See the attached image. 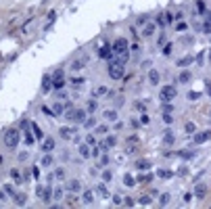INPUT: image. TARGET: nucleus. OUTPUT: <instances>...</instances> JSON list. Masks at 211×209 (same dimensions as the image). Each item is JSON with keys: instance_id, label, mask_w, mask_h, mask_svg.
Masks as SVG:
<instances>
[{"instance_id": "obj_12", "label": "nucleus", "mask_w": 211, "mask_h": 209, "mask_svg": "<svg viewBox=\"0 0 211 209\" xmlns=\"http://www.w3.org/2000/svg\"><path fill=\"white\" fill-rule=\"evenodd\" d=\"M52 115H54V117H61V115H65V105H63V103H57V105L52 107Z\"/></svg>"}, {"instance_id": "obj_20", "label": "nucleus", "mask_w": 211, "mask_h": 209, "mask_svg": "<svg viewBox=\"0 0 211 209\" xmlns=\"http://www.w3.org/2000/svg\"><path fill=\"white\" fill-rule=\"evenodd\" d=\"M82 201H84L86 205H92V203H94V192H92V190H86L84 197H82Z\"/></svg>"}, {"instance_id": "obj_43", "label": "nucleus", "mask_w": 211, "mask_h": 209, "mask_svg": "<svg viewBox=\"0 0 211 209\" xmlns=\"http://www.w3.org/2000/svg\"><path fill=\"white\" fill-rule=\"evenodd\" d=\"M100 167H107L109 165V157H107V153H102V157H100V163H98Z\"/></svg>"}, {"instance_id": "obj_36", "label": "nucleus", "mask_w": 211, "mask_h": 209, "mask_svg": "<svg viewBox=\"0 0 211 209\" xmlns=\"http://www.w3.org/2000/svg\"><path fill=\"white\" fill-rule=\"evenodd\" d=\"M98 195H100V199H107V197H109V190H107V186H105V184H100V186H98Z\"/></svg>"}, {"instance_id": "obj_49", "label": "nucleus", "mask_w": 211, "mask_h": 209, "mask_svg": "<svg viewBox=\"0 0 211 209\" xmlns=\"http://www.w3.org/2000/svg\"><path fill=\"white\" fill-rule=\"evenodd\" d=\"M148 203H151V197H148V195H144V197L140 199V205H148Z\"/></svg>"}, {"instance_id": "obj_2", "label": "nucleus", "mask_w": 211, "mask_h": 209, "mask_svg": "<svg viewBox=\"0 0 211 209\" xmlns=\"http://www.w3.org/2000/svg\"><path fill=\"white\" fill-rule=\"evenodd\" d=\"M111 50L121 59V61H127V57H130V48H127V42L126 38H117V40L113 42V46H111Z\"/></svg>"}, {"instance_id": "obj_1", "label": "nucleus", "mask_w": 211, "mask_h": 209, "mask_svg": "<svg viewBox=\"0 0 211 209\" xmlns=\"http://www.w3.org/2000/svg\"><path fill=\"white\" fill-rule=\"evenodd\" d=\"M109 75H111V80H121L126 75V61H121L119 57L111 59V63H109Z\"/></svg>"}, {"instance_id": "obj_55", "label": "nucleus", "mask_w": 211, "mask_h": 209, "mask_svg": "<svg viewBox=\"0 0 211 209\" xmlns=\"http://www.w3.org/2000/svg\"><path fill=\"white\" fill-rule=\"evenodd\" d=\"M165 142L173 144V134H171V132H169V134H165Z\"/></svg>"}, {"instance_id": "obj_47", "label": "nucleus", "mask_w": 211, "mask_h": 209, "mask_svg": "<svg viewBox=\"0 0 211 209\" xmlns=\"http://www.w3.org/2000/svg\"><path fill=\"white\" fill-rule=\"evenodd\" d=\"M42 113H44V115H48V117H50V115H52V109L44 105V107H42ZM52 117H54V115H52Z\"/></svg>"}, {"instance_id": "obj_35", "label": "nucleus", "mask_w": 211, "mask_h": 209, "mask_svg": "<svg viewBox=\"0 0 211 209\" xmlns=\"http://www.w3.org/2000/svg\"><path fill=\"white\" fill-rule=\"evenodd\" d=\"M138 180H140V182H151V180H155V176H153V174H140Z\"/></svg>"}, {"instance_id": "obj_3", "label": "nucleus", "mask_w": 211, "mask_h": 209, "mask_svg": "<svg viewBox=\"0 0 211 209\" xmlns=\"http://www.w3.org/2000/svg\"><path fill=\"white\" fill-rule=\"evenodd\" d=\"M19 140H21L19 130H8V132L4 134V146H6L8 151H15V149L19 146Z\"/></svg>"}, {"instance_id": "obj_6", "label": "nucleus", "mask_w": 211, "mask_h": 209, "mask_svg": "<svg viewBox=\"0 0 211 209\" xmlns=\"http://www.w3.org/2000/svg\"><path fill=\"white\" fill-rule=\"evenodd\" d=\"M50 80H52V88H57V90H61V88L65 86V71H63V69H59V71H54V75H52Z\"/></svg>"}, {"instance_id": "obj_33", "label": "nucleus", "mask_w": 211, "mask_h": 209, "mask_svg": "<svg viewBox=\"0 0 211 209\" xmlns=\"http://www.w3.org/2000/svg\"><path fill=\"white\" fill-rule=\"evenodd\" d=\"M134 182H136V180H134L132 174H126V176H124V184H126V186H134Z\"/></svg>"}, {"instance_id": "obj_31", "label": "nucleus", "mask_w": 211, "mask_h": 209, "mask_svg": "<svg viewBox=\"0 0 211 209\" xmlns=\"http://www.w3.org/2000/svg\"><path fill=\"white\" fill-rule=\"evenodd\" d=\"M86 111H88V113H94V111H96V98L88 100V105H86Z\"/></svg>"}, {"instance_id": "obj_37", "label": "nucleus", "mask_w": 211, "mask_h": 209, "mask_svg": "<svg viewBox=\"0 0 211 209\" xmlns=\"http://www.w3.org/2000/svg\"><path fill=\"white\" fill-rule=\"evenodd\" d=\"M105 144H107L109 149H113V146L117 144V138H115V136H107V142H105Z\"/></svg>"}, {"instance_id": "obj_62", "label": "nucleus", "mask_w": 211, "mask_h": 209, "mask_svg": "<svg viewBox=\"0 0 211 209\" xmlns=\"http://www.w3.org/2000/svg\"><path fill=\"white\" fill-rule=\"evenodd\" d=\"M2 161H4V157H2V155H0V163H2Z\"/></svg>"}, {"instance_id": "obj_54", "label": "nucleus", "mask_w": 211, "mask_h": 209, "mask_svg": "<svg viewBox=\"0 0 211 209\" xmlns=\"http://www.w3.org/2000/svg\"><path fill=\"white\" fill-rule=\"evenodd\" d=\"M4 190H6V192H8V195H11V197H13V195H15V188H13V186H11V184H6V186H4Z\"/></svg>"}, {"instance_id": "obj_53", "label": "nucleus", "mask_w": 211, "mask_h": 209, "mask_svg": "<svg viewBox=\"0 0 211 209\" xmlns=\"http://www.w3.org/2000/svg\"><path fill=\"white\" fill-rule=\"evenodd\" d=\"M199 96H201V94H199V92H188V98H190V100H197V98H199Z\"/></svg>"}, {"instance_id": "obj_24", "label": "nucleus", "mask_w": 211, "mask_h": 209, "mask_svg": "<svg viewBox=\"0 0 211 209\" xmlns=\"http://www.w3.org/2000/svg\"><path fill=\"white\" fill-rule=\"evenodd\" d=\"M105 117L109 121H117V111L115 109H109V111H105Z\"/></svg>"}, {"instance_id": "obj_16", "label": "nucleus", "mask_w": 211, "mask_h": 209, "mask_svg": "<svg viewBox=\"0 0 211 209\" xmlns=\"http://www.w3.org/2000/svg\"><path fill=\"white\" fill-rule=\"evenodd\" d=\"M98 57H100V59H107V61H111V48H109V46H102V48L98 50Z\"/></svg>"}, {"instance_id": "obj_8", "label": "nucleus", "mask_w": 211, "mask_h": 209, "mask_svg": "<svg viewBox=\"0 0 211 209\" xmlns=\"http://www.w3.org/2000/svg\"><path fill=\"white\" fill-rule=\"evenodd\" d=\"M209 138H211V130L201 132V134H194V144H203V142H207Z\"/></svg>"}, {"instance_id": "obj_44", "label": "nucleus", "mask_w": 211, "mask_h": 209, "mask_svg": "<svg viewBox=\"0 0 211 209\" xmlns=\"http://www.w3.org/2000/svg\"><path fill=\"white\" fill-rule=\"evenodd\" d=\"M197 8H199V15H203L205 13V2L203 0H197Z\"/></svg>"}, {"instance_id": "obj_45", "label": "nucleus", "mask_w": 211, "mask_h": 209, "mask_svg": "<svg viewBox=\"0 0 211 209\" xmlns=\"http://www.w3.org/2000/svg\"><path fill=\"white\" fill-rule=\"evenodd\" d=\"M54 176H57L59 180H63V178H65V169H63V167H59V169L54 171Z\"/></svg>"}, {"instance_id": "obj_14", "label": "nucleus", "mask_w": 211, "mask_h": 209, "mask_svg": "<svg viewBox=\"0 0 211 209\" xmlns=\"http://www.w3.org/2000/svg\"><path fill=\"white\" fill-rule=\"evenodd\" d=\"M105 94H109V90H107L105 86H98V88L92 90V96H94V98H100V96H105Z\"/></svg>"}, {"instance_id": "obj_28", "label": "nucleus", "mask_w": 211, "mask_h": 209, "mask_svg": "<svg viewBox=\"0 0 211 209\" xmlns=\"http://www.w3.org/2000/svg\"><path fill=\"white\" fill-rule=\"evenodd\" d=\"M50 88H52V80L46 75V78H44V82H42V92H48Z\"/></svg>"}, {"instance_id": "obj_34", "label": "nucleus", "mask_w": 211, "mask_h": 209, "mask_svg": "<svg viewBox=\"0 0 211 209\" xmlns=\"http://www.w3.org/2000/svg\"><path fill=\"white\" fill-rule=\"evenodd\" d=\"M34 140H36V136H34V134H32V130H29V132L25 134V144H27V146H32V144H34Z\"/></svg>"}, {"instance_id": "obj_22", "label": "nucleus", "mask_w": 211, "mask_h": 209, "mask_svg": "<svg viewBox=\"0 0 211 209\" xmlns=\"http://www.w3.org/2000/svg\"><path fill=\"white\" fill-rule=\"evenodd\" d=\"M192 61H194V57H190V54H188V57H182V59L178 61V67H188Z\"/></svg>"}, {"instance_id": "obj_51", "label": "nucleus", "mask_w": 211, "mask_h": 209, "mask_svg": "<svg viewBox=\"0 0 211 209\" xmlns=\"http://www.w3.org/2000/svg\"><path fill=\"white\" fill-rule=\"evenodd\" d=\"M161 205H167L169 203V195H161V201H159Z\"/></svg>"}, {"instance_id": "obj_19", "label": "nucleus", "mask_w": 211, "mask_h": 209, "mask_svg": "<svg viewBox=\"0 0 211 209\" xmlns=\"http://www.w3.org/2000/svg\"><path fill=\"white\" fill-rule=\"evenodd\" d=\"M148 82H151V86H157V84H159V73H157L155 69L148 71Z\"/></svg>"}, {"instance_id": "obj_26", "label": "nucleus", "mask_w": 211, "mask_h": 209, "mask_svg": "<svg viewBox=\"0 0 211 209\" xmlns=\"http://www.w3.org/2000/svg\"><path fill=\"white\" fill-rule=\"evenodd\" d=\"M13 199H15V203H17V205H25V203H27L25 195H17V192H15V195H13Z\"/></svg>"}, {"instance_id": "obj_48", "label": "nucleus", "mask_w": 211, "mask_h": 209, "mask_svg": "<svg viewBox=\"0 0 211 209\" xmlns=\"http://www.w3.org/2000/svg\"><path fill=\"white\" fill-rule=\"evenodd\" d=\"M171 50H173V46H171V44H167V46L163 48V54H165V57H169V54H171Z\"/></svg>"}, {"instance_id": "obj_9", "label": "nucleus", "mask_w": 211, "mask_h": 209, "mask_svg": "<svg viewBox=\"0 0 211 209\" xmlns=\"http://www.w3.org/2000/svg\"><path fill=\"white\" fill-rule=\"evenodd\" d=\"M203 15H205V19H203V34H211V11H205Z\"/></svg>"}, {"instance_id": "obj_13", "label": "nucleus", "mask_w": 211, "mask_h": 209, "mask_svg": "<svg viewBox=\"0 0 211 209\" xmlns=\"http://www.w3.org/2000/svg\"><path fill=\"white\" fill-rule=\"evenodd\" d=\"M59 134L65 138V140H69V138H73V134H75V130L73 128H61L59 130Z\"/></svg>"}, {"instance_id": "obj_52", "label": "nucleus", "mask_w": 211, "mask_h": 209, "mask_svg": "<svg viewBox=\"0 0 211 209\" xmlns=\"http://www.w3.org/2000/svg\"><path fill=\"white\" fill-rule=\"evenodd\" d=\"M171 111H173L171 103H167V105H163V113H171Z\"/></svg>"}, {"instance_id": "obj_57", "label": "nucleus", "mask_w": 211, "mask_h": 209, "mask_svg": "<svg viewBox=\"0 0 211 209\" xmlns=\"http://www.w3.org/2000/svg\"><path fill=\"white\" fill-rule=\"evenodd\" d=\"M113 203H115V205H119V203H124V199H121L119 195H115V197H113Z\"/></svg>"}, {"instance_id": "obj_23", "label": "nucleus", "mask_w": 211, "mask_h": 209, "mask_svg": "<svg viewBox=\"0 0 211 209\" xmlns=\"http://www.w3.org/2000/svg\"><path fill=\"white\" fill-rule=\"evenodd\" d=\"M40 163H42V167H52V163H54V159H52V157H50V155L46 153V155L42 157V161H40Z\"/></svg>"}, {"instance_id": "obj_59", "label": "nucleus", "mask_w": 211, "mask_h": 209, "mask_svg": "<svg viewBox=\"0 0 211 209\" xmlns=\"http://www.w3.org/2000/svg\"><path fill=\"white\" fill-rule=\"evenodd\" d=\"M205 88H207V94H209V98H211V82H205Z\"/></svg>"}, {"instance_id": "obj_17", "label": "nucleus", "mask_w": 211, "mask_h": 209, "mask_svg": "<svg viewBox=\"0 0 211 209\" xmlns=\"http://www.w3.org/2000/svg\"><path fill=\"white\" fill-rule=\"evenodd\" d=\"M11 178H13L17 184H21V182H23V176H21V171H19L17 167H13V169H11Z\"/></svg>"}, {"instance_id": "obj_56", "label": "nucleus", "mask_w": 211, "mask_h": 209, "mask_svg": "<svg viewBox=\"0 0 211 209\" xmlns=\"http://www.w3.org/2000/svg\"><path fill=\"white\" fill-rule=\"evenodd\" d=\"M151 119H148V115L146 113H142V117H140V124H148Z\"/></svg>"}, {"instance_id": "obj_30", "label": "nucleus", "mask_w": 211, "mask_h": 209, "mask_svg": "<svg viewBox=\"0 0 211 209\" xmlns=\"http://www.w3.org/2000/svg\"><path fill=\"white\" fill-rule=\"evenodd\" d=\"M78 151H80V155H82V157H88V155H90V149H88V142H86V144L82 142Z\"/></svg>"}, {"instance_id": "obj_39", "label": "nucleus", "mask_w": 211, "mask_h": 209, "mask_svg": "<svg viewBox=\"0 0 211 209\" xmlns=\"http://www.w3.org/2000/svg\"><path fill=\"white\" fill-rule=\"evenodd\" d=\"M136 167H138V169H148V167H151V163H148L146 159H140V161L136 163Z\"/></svg>"}, {"instance_id": "obj_25", "label": "nucleus", "mask_w": 211, "mask_h": 209, "mask_svg": "<svg viewBox=\"0 0 211 209\" xmlns=\"http://www.w3.org/2000/svg\"><path fill=\"white\" fill-rule=\"evenodd\" d=\"M94 132H96V134H98V136H105V134H109V125H96V128H94Z\"/></svg>"}, {"instance_id": "obj_50", "label": "nucleus", "mask_w": 211, "mask_h": 209, "mask_svg": "<svg viewBox=\"0 0 211 209\" xmlns=\"http://www.w3.org/2000/svg\"><path fill=\"white\" fill-rule=\"evenodd\" d=\"M94 124H96V121L90 117V119H86V121H84V128H94Z\"/></svg>"}, {"instance_id": "obj_21", "label": "nucleus", "mask_w": 211, "mask_h": 209, "mask_svg": "<svg viewBox=\"0 0 211 209\" xmlns=\"http://www.w3.org/2000/svg\"><path fill=\"white\" fill-rule=\"evenodd\" d=\"M155 29H157V27H155V23H146V25H144V29H142V36H153V34H155Z\"/></svg>"}, {"instance_id": "obj_10", "label": "nucleus", "mask_w": 211, "mask_h": 209, "mask_svg": "<svg viewBox=\"0 0 211 209\" xmlns=\"http://www.w3.org/2000/svg\"><path fill=\"white\" fill-rule=\"evenodd\" d=\"M27 125H29L32 134H34V136H36L38 140H44V134H42V130H40V125H38V124H34V121H29Z\"/></svg>"}, {"instance_id": "obj_7", "label": "nucleus", "mask_w": 211, "mask_h": 209, "mask_svg": "<svg viewBox=\"0 0 211 209\" xmlns=\"http://www.w3.org/2000/svg\"><path fill=\"white\" fill-rule=\"evenodd\" d=\"M38 197L42 199L44 203H48V201L52 199V188H50V184H48V186H38Z\"/></svg>"}, {"instance_id": "obj_41", "label": "nucleus", "mask_w": 211, "mask_h": 209, "mask_svg": "<svg viewBox=\"0 0 211 209\" xmlns=\"http://www.w3.org/2000/svg\"><path fill=\"white\" fill-rule=\"evenodd\" d=\"M52 199H57V201L63 199V188H54V190H52Z\"/></svg>"}, {"instance_id": "obj_18", "label": "nucleus", "mask_w": 211, "mask_h": 209, "mask_svg": "<svg viewBox=\"0 0 211 209\" xmlns=\"http://www.w3.org/2000/svg\"><path fill=\"white\" fill-rule=\"evenodd\" d=\"M194 195H197V199H203V197L207 195V186H205V184H199V186L194 188Z\"/></svg>"}, {"instance_id": "obj_15", "label": "nucleus", "mask_w": 211, "mask_h": 209, "mask_svg": "<svg viewBox=\"0 0 211 209\" xmlns=\"http://www.w3.org/2000/svg\"><path fill=\"white\" fill-rule=\"evenodd\" d=\"M80 188H82L80 180H69V182H67V190H71V192H78Z\"/></svg>"}, {"instance_id": "obj_11", "label": "nucleus", "mask_w": 211, "mask_h": 209, "mask_svg": "<svg viewBox=\"0 0 211 209\" xmlns=\"http://www.w3.org/2000/svg\"><path fill=\"white\" fill-rule=\"evenodd\" d=\"M52 149H54V140H52V138H44L42 140V151L44 153H50Z\"/></svg>"}, {"instance_id": "obj_4", "label": "nucleus", "mask_w": 211, "mask_h": 209, "mask_svg": "<svg viewBox=\"0 0 211 209\" xmlns=\"http://www.w3.org/2000/svg\"><path fill=\"white\" fill-rule=\"evenodd\" d=\"M86 109H69V113L65 111V115H67V119L69 121H73V124H84L86 121Z\"/></svg>"}, {"instance_id": "obj_46", "label": "nucleus", "mask_w": 211, "mask_h": 209, "mask_svg": "<svg viewBox=\"0 0 211 209\" xmlns=\"http://www.w3.org/2000/svg\"><path fill=\"white\" fill-rule=\"evenodd\" d=\"M186 29H188L186 23H178V25H176V32H186Z\"/></svg>"}, {"instance_id": "obj_58", "label": "nucleus", "mask_w": 211, "mask_h": 209, "mask_svg": "<svg viewBox=\"0 0 211 209\" xmlns=\"http://www.w3.org/2000/svg\"><path fill=\"white\" fill-rule=\"evenodd\" d=\"M163 121H165V124H171V115H169V113H163Z\"/></svg>"}, {"instance_id": "obj_40", "label": "nucleus", "mask_w": 211, "mask_h": 209, "mask_svg": "<svg viewBox=\"0 0 211 209\" xmlns=\"http://www.w3.org/2000/svg\"><path fill=\"white\" fill-rule=\"evenodd\" d=\"M71 84H73V86H75V88H80V86H82V84H84V78H82V75H75V78H73V80H71Z\"/></svg>"}, {"instance_id": "obj_38", "label": "nucleus", "mask_w": 211, "mask_h": 209, "mask_svg": "<svg viewBox=\"0 0 211 209\" xmlns=\"http://www.w3.org/2000/svg\"><path fill=\"white\" fill-rule=\"evenodd\" d=\"M111 178H113V174H111V169H105V171H102V182L107 184V182H111Z\"/></svg>"}, {"instance_id": "obj_60", "label": "nucleus", "mask_w": 211, "mask_h": 209, "mask_svg": "<svg viewBox=\"0 0 211 209\" xmlns=\"http://www.w3.org/2000/svg\"><path fill=\"white\" fill-rule=\"evenodd\" d=\"M132 128H140V121H138V119H134V117H132Z\"/></svg>"}, {"instance_id": "obj_42", "label": "nucleus", "mask_w": 211, "mask_h": 209, "mask_svg": "<svg viewBox=\"0 0 211 209\" xmlns=\"http://www.w3.org/2000/svg\"><path fill=\"white\" fill-rule=\"evenodd\" d=\"M157 176H159V178H171V171H169V169H159Z\"/></svg>"}, {"instance_id": "obj_5", "label": "nucleus", "mask_w": 211, "mask_h": 209, "mask_svg": "<svg viewBox=\"0 0 211 209\" xmlns=\"http://www.w3.org/2000/svg\"><path fill=\"white\" fill-rule=\"evenodd\" d=\"M159 98H161L163 103H171V100L176 98V86H163L161 92H159Z\"/></svg>"}, {"instance_id": "obj_27", "label": "nucleus", "mask_w": 211, "mask_h": 209, "mask_svg": "<svg viewBox=\"0 0 211 209\" xmlns=\"http://www.w3.org/2000/svg\"><path fill=\"white\" fill-rule=\"evenodd\" d=\"M178 82H182V84L190 82V71H182V73L178 75Z\"/></svg>"}, {"instance_id": "obj_29", "label": "nucleus", "mask_w": 211, "mask_h": 209, "mask_svg": "<svg viewBox=\"0 0 211 209\" xmlns=\"http://www.w3.org/2000/svg\"><path fill=\"white\" fill-rule=\"evenodd\" d=\"M184 132H186V134H194V132H197V125L192 124V121H186V125H184Z\"/></svg>"}, {"instance_id": "obj_32", "label": "nucleus", "mask_w": 211, "mask_h": 209, "mask_svg": "<svg viewBox=\"0 0 211 209\" xmlns=\"http://www.w3.org/2000/svg\"><path fill=\"white\" fill-rule=\"evenodd\" d=\"M84 65H86V59H80V61H75V63L71 65V69H73V71H80Z\"/></svg>"}, {"instance_id": "obj_61", "label": "nucleus", "mask_w": 211, "mask_h": 209, "mask_svg": "<svg viewBox=\"0 0 211 209\" xmlns=\"http://www.w3.org/2000/svg\"><path fill=\"white\" fill-rule=\"evenodd\" d=\"M32 174H34V178H38V176H40V169H38V167H34V169H32Z\"/></svg>"}]
</instances>
